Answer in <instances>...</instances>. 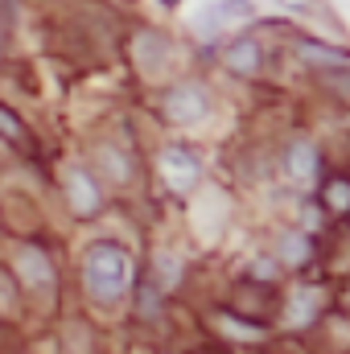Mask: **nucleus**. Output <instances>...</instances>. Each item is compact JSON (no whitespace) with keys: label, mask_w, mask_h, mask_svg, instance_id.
<instances>
[{"label":"nucleus","mask_w":350,"mask_h":354,"mask_svg":"<svg viewBox=\"0 0 350 354\" xmlns=\"http://www.w3.org/2000/svg\"><path fill=\"white\" fill-rule=\"evenodd\" d=\"M0 37H4V8H0Z\"/></svg>","instance_id":"14"},{"label":"nucleus","mask_w":350,"mask_h":354,"mask_svg":"<svg viewBox=\"0 0 350 354\" xmlns=\"http://www.w3.org/2000/svg\"><path fill=\"white\" fill-rule=\"evenodd\" d=\"M99 169L111 177V181H124V177H128V165L120 161V153H116L111 145H103V149H99Z\"/></svg>","instance_id":"10"},{"label":"nucleus","mask_w":350,"mask_h":354,"mask_svg":"<svg viewBox=\"0 0 350 354\" xmlns=\"http://www.w3.org/2000/svg\"><path fill=\"white\" fill-rule=\"evenodd\" d=\"M288 174L297 177V181H313L317 177V149L309 140H297L288 149Z\"/></svg>","instance_id":"6"},{"label":"nucleus","mask_w":350,"mask_h":354,"mask_svg":"<svg viewBox=\"0 0 350 354\" xmlns=\"http://www.w3.org/2000/svg\"><path fill=\"white\" fill-rule=\"evenodd\" d=\"M83 280L99 305H116L128 292V256L120 243H91L83 256Z\"/></svg>","instance_id":"1"},{"label":"nucleus","mask_w":350,"mask_h":354,"mask_svg":"<svg viewBox=\"0 0 350 354\" xmlns=\"http://www.w3.org/2000/svg\"><path fill=\"white\" fill-rule=\"evenodd\" d=\"M301 58L313 62V66H330V71H350V54L334 50V46H317V41H305L301 46Z\"/></svg>","instance_id":"8"},{"label":"nucleus","mask_w":350,"mask_h":354,"mask_svg":"<svg viewBox=\"0 0 350 354\" xmlns=\"http://www.w3.org/2000/svg\"><path fill=\"white\" fill-rule=\"evenodd\" d=\"M161 169H165V177L174 181L177 189H185V185H194L198 181V174H202V165H198V157L190 153V149H165V157H161Z\"/></svg>","instance_id":"4"},{"label":"nucleus","mask_w":350,"mask_h":354,"mask_svg":"<svg viewBox=\"0 0 350 354\" xmlns=\"http://www.w3.org/2000/svg\"><path fill=\"white\" fill-rule=\"evenodd\" d=\"M17 264H21V276L33 280V284H50V280H54V268H50V260H46L42 248H21Z\"/></svg>","instance_id":"7"},{"label":"nucleus","mask_w":350,"mask_h":354,"mask_svg":"<svg viewBox=\"0 0 350 354\" xmlns=\"http://www.w3.org/2000/svg\"><path fill=\"white\" fill-rule=\"evenodd\" d=\"M227 66H231L235 75H256V71H260V46H256L252 37H239V41L227 50Z\"/></svg>","instance_id":"5"},{"label":"nucleus","mask_w":350,"mask_h":354,"mask_svg":"<svg viewBox=\"0 0 350 354\" xmlns=\"http://www.w3.org/2000/svg\"><path fill=\"white\" fill-rule=\"evenodd\" d=\"M66 202H71L75 214H95L99 210V181L79 165L66 169Z\"/></svg>","instance_id":"3"},{"label":"nucleus","mask_w":350,"mask_h":354,"mask_svg":"<svg viewBox=\"0 0 350 354\" xmlns=\"http://www.w3.org/2000/svg\"><path fill=\"white\" fill-rule=\"evenodd\" d=\"M0 136H4V140H12V145H21V140L29 136V132H25V124H21L8 107H0Z\"/></svg>","instance_id":"12"},{"label":"nucleus","mask_w":350,"mask_h":354,"mask_svg":"<svg viewBox=\"0 0 350 354\" xmlns=\"http://www.w3.org/2000/svg\"><path fill=\"white\" fill-rule=\"evenodd\" d=\"M219 12H223V21H243V17L252 12V4H248V0H223Z\"/></svg>","instance_id":"13"},{"label":"nucleus","mask_w":350,"mask_h":354,"mask_svg":"<svg viewBox=\"0 0 350 354\" xmlns=\"http://www.w3.org/2000/svg\"><path fill=\"white\" fill-rule=\"evenodd\" d=\"M165 111L181 124H194V120H202L210 111V95L198 83H177V87L165 91Z\"/></svg>","instance_id":"2"},{"label":"nucleus","mask_w":350,"mask_h":354,"mask_svg":"<svg viewBox=\"0 0 350 354\" xmlns=\"http://www.w3.org/2000/svg\"><path fill=\"white\" fill-rule=\"evenodd\" d=\"M326 206H330L334 214H347L350 210V181L347 177H334V181L326 185Z\"/></svg>","instance_id":"9"},{"label":"nucleus","mask_w":350,"mask_h":354,"mask_svg":"<svg viewBox=\"0 0 350 354\" xmlns=\"http://www.w3.org/2000/svg\"><path fill=\"white\" fill-rule=\"evenodd\" d=\"M280 256H284V264H305V260H309V239H305V235H288Z\"/></svg>","instance_id":"11"}]
</instances>
